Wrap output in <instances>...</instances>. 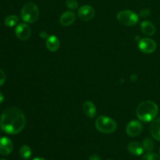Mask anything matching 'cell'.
<instances>
[{"label": "cell", "mask_w": 160, "mask_h": 160, "mask_svg": "<svg viewBox=\"0 0 160 160\" xmlns=\"http://www.w3.org/2000/svg\"><path fill=\"white\" fill-rule=\"evenodd\" d=\"M83 112L89 118H93L96 116L97 109L95 104L91 101H87L83 104Z\"/></svg>", "instance_id": "12"}, {"label": "cell", "mask_w": 160, "mask_h": 160, "mask_svg": "<svg viewBox=\"0 0 160 160\" xmlns=\"http://www.w3.org/2000/svg\"><path fill=\"white\" fill-rule=\"evenodd\" d=\"M128 151L134 156H141L144 152L143 145L138 142H132L128 145Z\"/></svg>", "instance_id": "15"}, {"label": "cell", "mask_w": 160, "mask_h": 160, "mask_svg": "<svg viewBox=\"0 0 160 160\" xmlns=\"http://www.w3.org/2000/svg\"><path fill=\"white\" fill-rule=\"evenodd\" d=\"M16 36L21 41H26L29 39L31 35V31L30 27L27 23H21L18 24L15 30Z\"/></svg>", "instance_id": "8"}, {"label": "cell", "mask_w": 160, "mask_h": 160, "mask_svg": "<svg viewBox=\"0 0 160 160\" xmlns=\"http://www.w3.org/2000/svg\"><path fill=\"white\" fill-rule=\"evenodd\" d=\"M66 6L68 9L73 10V9H78V2L77 0H67L66 2Z\"/></svg>", "instance_id": "21"}, {"label": "cell", "mask_w": 160, "mask_h": 160, "mask_svg": "<svg viewBox=\"0 0 160 160\" xmlns=\"http://www.w3.org/2000/svg\"><path fill=\"white\" fill-rule=\"evenodd\" d=\"M141 30L142 33L147 36H152L156 33V28L151 21L145 20L141 23Z\"/></svg>", "instance_id": "14"}, {"label": "cell", "mask_w": 160, "mask_h": 160, "mask_svg": "<svg viewBox=\"0 0 160 160\" xmlns=\"http://www.w3.org/2000/svg\"><path fill=\"white\" fill-rule=\"evenodd\" d=\"M150 133L155 139L160 142V117L153 120L150 127Z\"/></svg>", "instance_id": "16"}, {"label": "cell", "mask_w": 160, "mask_h": 160, "mask_svg": "<svg viewBox=\"0 0 160 160\" xmlns=\"http://www.w3.org/2000/svg\"><path fill=\"white\" fill-rule=\"evenodd\" d=\"M6 81V74H5L4 71L0 69V87Z\"/></svg>", "instance_id": "23"}, {"label": "cell", "mask_w": 160, "mask_h": 160, "mask_svg": "<svg viewBox=\"0 0 160 160\" xmlns=\"http://www.w3.org/2000/svg\"></svg>", "instance_id": "30"}, {"label": "cell", "mask_w": 160, "mask_h": 160, "mask_svg": "<svg viewBox=\"0 0 160 160\" xmlns=\"http://www.w3.org/2000/svg\"><path fill=\"white\" fill-rule=\"evenodd\" d=\"M20 155L22 159H28L32 155V151L28 145H23L20 149Z\"/></svg>", "instance_id": "17"}, {"label": "cell", "mask_w": 160, "mask_h": 160, "mask_svg": "<svg viewBox=\"0 0 160 160\" xmlns=\"http://www.w3.org/2000/svg\"><path fill=\"white\" fill-rule=\"evenodd\" d=\"M12 141L6 137L0 138V154L2 156H8L12 151Z\"/></svg>", "instance_id": "10"}, {"label": "cell", "mask_w": 160, "mask_h": 160, "mask_svg": "<svg viewBox=\"0 0 160 160\" xmlns=\"http://www.w3.org/2000/svg\"><path fill=\"white\" fill-rule=\"evenodd\" d=\"M32 160H45V159H43V158H41V157H38V158H34V159Z\"/></svg>", "instance_id": "27"}, {"label": "cell", "mask_w": 160, "mask_h": 160, "mask_svg": "<svg viewBox=\"0 0 160 160\" xmlns=\"http://www.w3.org/2000/svg\"><path fill=\"white\" fill-rule=\"evenodd\" d=\"M19 21V18L16 15H10L8 16L6 19H5V24L6 27L9 28H12V27L15 26Z\"/></svg>", "instance_id": "19"}, {"label": "cell", "mask_w": 160, "mask_h": 160, "mask_svg": "<svg viewBox=\"0 0 160 160\" xmlns=\"http://www.w3.org/2000/svg\"><path fill=\"white\" fill-rule=\"evenodd\" d=\"M3 100H4V97H3V95H2V92H0V105H1L2 103Z\"/></svg>", "instance_id": "26"}, {"label": "cell", "mask_w": 160, "mask_h": 160, "mask_svg": "<svg viewBox=\"0 0 160 160\" xmlns=\"http://www.w3.org/2000/svg\"><path fill=\"white\" fill-rule=\"evenodd\" d=\"M150 15V10L148 9H143L141 10L140 13H139V17H143V18H145V17H148Z\"/></svg>", "instance_id": "22"}, {"label": "cell", "mask_w": 160, "mask_h": 160, "mask_svg": "<svg viewBox=\"0 0 160 160\" xmlns=\"http://www.w3.org/2000/svg\"><path fill=\"white\" fill-rule=\"evenodd\" d=\"M141 160H160V156L154 152H148L144 155Z\"/></svg>", "instance_id": "20"}, {"label": "cell", "mask_w": 160, "mask_h": 160, "mask_svg": "<svg viewBox=\"0 0 160 160\" xmlns=\"http://www.w3.org/2000/svg\"><path fill=\"white\" fill-rule=\"evenodd\" d=\"M138 48L142 52L150 54L152 53L156 48V43L154 40L149 38H144L138 42Z\"/></svg>", "instance_id": "6"}, {"label": "cell", "mask_w": 160, "mask_h": 160, "mask_svg": "<svg viewBox=\"0 0 160 160\" xmlns=\"http://www.w3.org/2000/svg\"><path fill=\"white\" fill-rule=\"evenodd\" d=\"M0 160H6V159H0Z\"/></svg>", "instance_id": "29"}, {"label": "cell", "mask_w": 160, "mask_h": 160, "mask_svg": "<svg viewBox=\"0 0 160 160\" xmlns=\"http://www.w3.org/2000/svg\"><path fill=\"white\" fill-rule=\"evenodd\" d=\"M39 36H40L41 38H43V39H45V38H48V34H47V32H45V31H41L40 34H39Z\"/></svg>", "instance_id": "24"}, {"label": "cell", "mask_w": 160, "mask_h": 160, "mask_svg": "<svg viewBox=\"0 0 160 160\" xmlns=\"http://www.w3.org/2000/svg\"><path fill=\"white\" fill-rule=\"evenodd\" d=\"M95 128L103 134H111L117 130V125L112 119L106 116H100L95 120Z\"/></svg>", "instance_id": "4"}, {"label": "cell", "mask_w": 160, "mask_h": 160, "mask_svg": "<svg viewBox=\"0 0 160 160\" xmlns=\"http://www.w3.org/2000/svg\"><path fill=\"white\" fill-rule=\"evenodd\" d=\"M75 20H76V16H75L74 12L72 11H67L60 16L59 23L62 26H70L73 24Z\"/></svg>", "instance_id": "11"}, {"label": "cell", "mask_w": 160, "mask_h": 160, "mask_svg": "<svg viewBox=\"0 0 160 160\" xmlns=\"http://www.w3.org/2000/svg\"><path fill=\"white\" fill-rule=\"evenodd\" d=\"M46 47L49 51L56 52L60 47V42L59 38L55 35L48 36V38L46 39Z\"/></svg>", "instance_id": "13"}, {"label": "cell", "mask_w": 160, "mask_h": 160, "mask_svg": "<svg viewBox=\"0 0 160 160\" xmlns=\"http://www.w3.org/2000/svg\"><path fill=\"white\" fill-rule=\"evenodd\" d=\"M78 15L80 20L83 21H89L95 17V9L89 5H84L78 9Z\"/></svg>", "instance_id": "7"}, {"label": "cell", "mask_w": 160, "mask_h": 160, "mask_svg": "<svg viewBox=\"0 0 160 160\" xmlns=\"http://www.w3.org/2000/svg\"><path fill=\"white\" fill-rule=\"evenodd\" d=\"M159 155H160V148H159Z\"/></svg>", "instance_id": "28"}, {"label": "cell", "mask_w": 160, "mask_h": 160, "mask_svg": "<svg viewBox=\"0 0 160 160\" xmlns=\"http://www.w3.org/2000/svg\"><path fill=\"white\" fill-rule=\"evenodd\" d=\"M21 19L28 23H33L38 19L39 9L35 3L32 2H27L23 6L20 12Z\"/></svg>", "instance_id": "3"}, {"label": "cell", "mask_w": 160, "mask_h": 160, "mask_svg": "<svg viewBox=\"0 0 160 160\" xmlns=\"http://www.w3.org/2000/svg\"><path fill=\"white\" fill-rule=\"evenodd\" d=\"M143 147H144V149L145 151L148 152H152L155 149V145H154V142L152 140L151 138H146L145 140L143 141Z\"/></svg>", "instance_id": "18"}, {"label": "cell", "mask_w": 160, "mask_h": 160, "mask_svg": "<svg viewBox=\"0 0 160 160\" xmlns=\"http://www.w3.org/2000/svg\"><path fill=\"white\" fill-rule=\"evenodd\" d=\"M142 129H143V127L140 121L132 120L127 125L126 131L127 134L131 137H136L142 132Z\"/></svg>", "instance_id": "9"}, {"label": "cell", "mask_w": 160, "mask_h": 160, "mask_svg": "<svg viewBox=\"0 0 160 160\" xmlns=\"http://www.w3.org/2000/svg\"><path fill=\"white\" fill-rule=\"evenodd\" d=\"M88 160H102V159L99 156L95 154V155H92V156H91L90 157H89Z\"/></svg>", "instance_id": "25"}, {"label": "cell", "mask_w": 160, "mask_h": 160, "mask_svg": "<svg viewBox=\"0 0 160 160\" xmlns=\"http://www.w3.org/2000/svg\"><path fill=\"white\" fill-rule=\"evenodd\" d=\"M26 124V118L21 109L9 107L5 109L0 118V128L8 134L21 132Z\"/></svg>", "instance_id": "1"}, {"label": "cell", "mask_w": 160, "mask_h": 160, "mask_svg": "<svg viewBox=\"0 0 160 160\" xmlns=\"http://www.w3.org/2000/svg\"><path fill=\"white\" fill-rule=\"evenodd\" d=\"M159 108L152 101H145L140 103L136 109V115L142 122L153 121L157 117Z\"/></svg>", "instance_id": "2"}, {"label": "cell", "mask_w": 160, "mask_h": 160, "mask_svg": "<svg viewBox=\"0 0 160 160\" xmlns=\"http://www.w3.org/2000/svg\"><path fill=\"white\" fill-rule=\"evenodd\" d=\"M117 20L125 26H134L138 22L139 16L131 10H122L117 14Z\"/></svg>", "instance_id": "5"}]
</instances>
